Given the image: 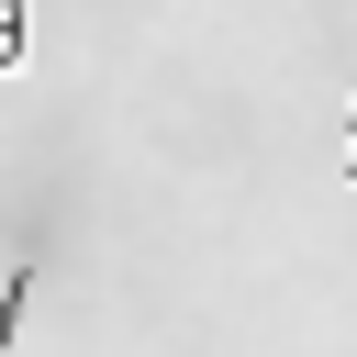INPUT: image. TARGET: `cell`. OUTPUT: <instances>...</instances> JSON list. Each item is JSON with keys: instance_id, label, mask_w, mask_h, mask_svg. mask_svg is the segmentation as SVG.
I'll use <instances>...</instances> for the list:
<instances>
[{"instance_id": "cell-1", "label": "cell", "mask_w": 357, "mask_h": 357, "mask_svg": "<svg viewBox=\"0 0 357 357\" xmlns=\"http://www.w3.org/2000/svg\"><path fill=\"white\" fill-rule=\"evenodd\" d=\"M22 301H33V268H11V279H0V357H11V335H22Z\"/></svg>"}, {"instance_id": "cell-2", "label": "cell", "mask_w": 357, "mask_h": 357, "mask_svg": "<svg viewBox=\"0 0 357 357\" xmlns=\"http://www.w3.org/2000/svg\"><path fill=\"white\" fill-rule=\"evenodd\" d=\"M22 67V0H0V78Z\"/></svg>"}]
</instances>
